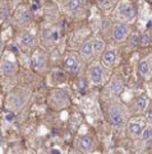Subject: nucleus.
<instances>
[{"mask_svg": "<svg viewBox=\"0 0 152 154\" xmlns=\"http://www.w3.org/2000/svg\"><path fill=\"white\" fill-rule=\"evenodd\" d=\"M111 89L114 93H122L123 89H124V84H123V82L120 79H114L111 82Z\"/></svg>", "mask_w": 152, "mask_h": 154, "instance_id": "nucleus-13", "label": "nucleus"}, {"mask_svg": "<svg viewBox=\"0 0 152 154\" xmlns=\"http://www.w3.org/2000/svg\"><path fill=\"white\" fill-rule=\"evenodd\" d=\"M2 52H3V42L0 41V55H2Z\"/></svg>", "mask_w": 152, "mask_h": 154, "instance_id": "nucleus-23", "label": "nucleus"}, {"mask_svg": "<svg viewBox=\"0 0 152 154\" xmlns=\"http://www.w3.org/2000/svg\"><path fill=\"white\" fill-rule=\"evenodd\" d=\"M147 119L152 120V108H150V109H148V112H147Z\"/></svg>", "mask_w": 152, "mask_h": 154, "instance_id": "nucleus-22", "label": "nucleus"}, {"mask_svg": "<svg viewBox=\"0 0 152 154\" xmlns=\"http://www.w3.org/2000/svg\"><path fill=\"white\" fill-rule=\"evenodd\" d=\"M110 120H111V124L115 126L120 125L123 122V115H122V111L119 107L112 106L110 108Z\"/></svg>", "mask_w": 152, "mask_h": 154, "instance_id": "nucleus-7", "label": "nucleus"}, {"mask_svg": "<svg viewBox=\"0 0 152 154\" xmlns=\"http://www.w3.org/2000/svg\"><path fill=\"white\" fill-rule=\"evenodd\" d=\"M64 65L72 74H77L79 71V63H78L77 57L73 56V55H68V56H65Z\"/></svg>", "mask_w": 152, "mask_h": 154, "instance_id": "nucleus-5", "label": "nucleus"}, {"mask_svg": "<svg viewBox=\"0 0 152 154\" xmlns=\"http://www.w3.org/2000/svg\"><path fill=\"white\" fill-rule=\"evenodd\" d=\"M130 41H132V45L133 46H138L141 43V37L138 35H133L132 38H130Z\"/></svg>", "mask_w": 152, "mask_h": 154, "instance_id": "nucleus-20", "label": "nucleus"}, {"mask_svg": "<svg viewBox=\"0 0 152 154\" xmlns=\"http://www.w3.org/2000/svg\"><path fill=\"white\" fill-rule=\"evenodd\" d=\"M0 143H2V135H0Z\"/></svg>", "mask_w": 152, "mask_h": 154, "instance_id": "nucleus-25", "label": "nucleus"}, {"mask_svg": "<svg viewBox=\"0 0 152 154\" xmlns=\"http://www.w3.org/2000/svg\"><path fill=\"white\" fill-rule=\"evenodd\" d=\"M52 153H54V154H59V150H55V149H54Z\"/></svg>", "mask_w": 152, "mask_h": 154, "instance_id": "nucleus-24", "label": "nucleus"}, {"mask_svg": "<svg viewBox=\"0 0 152 154\" xmlns=\"http://www.w3.org/2000/svg\"><path fill=\"white\" fill-rule=\"evenodd\" d=\"M92 46H93V54H100L104 51L105 42L102 40H95V41H92Z\"/></svg>", "mask_w": 152, "mask_h": 154, "instance_id": "nucleus-14", "label": "nucleus"}, {"mask_svg": "<svg viewBox=\"0 0 152 154\" xmlns=\"http://www.w3.org/2000/svg\"><path fill=\"white\" fill-rule=\"evenodd\" d=\"M146 104H147V102H146V98L144 97H138L137 98V108L138 109H144L146 108Z\"/></svg>", "mask_w": 152, "mask_h": 154, "instance_id": "nucleus-18", "label": "nucleus"}, {"mask_svg": "<svg viewBox=\"0 0 152 154\" xmlns=\"http://www.w3.org/2000/svg\"><path fill=\"white\" fill-rule=\"evenodd\" d=\"M129 131L132 135H139L142 133V129H141V125L137 122H130L129 124Z\"/></svg>", "mask_w": 152, "mask_h": 154, "instance_id": "nucleus-16", "label": "nucleus"}, {"mask_svg": "<svg viewBox=\"0 0 152 154\" xmlns=\"http://www.w3.org/2000/svg\"><path fill=\"white\" fill-rule=\"evenodd\" d=\"M115 60H116V54L112 50H107L104 52V55H102V61H104L105 65H107V66L112 65L115 63Z\"/></svg>", "mask_w": 152, "mask_h": 154, "instance_id": "nucleus-10", "label": "nucleus"}, {"mask_svg": "<svg viewBox=\"0 0 152 154\" xmlns=\"http://www.w3.org/2000/svg\"><path fill=\"white\" fill-rule=\"evenodd\" d=\"M81 55L84 59H88L93 55V46H92V41H87L84 42L82 47H81Z\"/></svg>", "mask_w": 152, "mask_h": 154, "instance_id": "nucleus-9", "label": "nucleus"}, {"mask_svg": "<svg viewBox=\"0 0 152 154\" xmlns=\"http://www.w3.org/2000/svg\"><path fill=\"white\" fill-rule=\"evenodd\" d=\"M72 154H77V153H72Z\"/></svg>", "mask_w": 152, "mask_h": 154, "instance_id": "nucleus-26", "label": "nucleus"}, {"mask_svg": "<svg viewBox=\"0 0 152 154\" xmlns=\"http://www.w3.org/2000/svg\"><path fill=\"white\" fill-rule=\"evenodd\" d=\"M79 146L83 152H91L92 146H93V141H92V137L90 136H82L79 140Z\"/></svg>", "mask_w": 152, "mask_h": 154, "instance_id": "nucleus-8", "label": "nucleus"}, {"mask_svg": "<svg viewBox=\"0 0 152 154\" xmlns=\"http://www.w3.org/2000/svg\"><path fill=\"white\" fill-rule=\"evenodd\" d=\"M148 42H150V36L147 33H143L142 37H141V43L142 45H148Z\"/></svg>", "mask_w": 152, "mask_h": 154, "instance_id": "nucleus-21", "label": "nucleus"}, {"mask_svg": "<svg viewBox=\"0 0 152 154\" xmlns=\"http://www.w3.org/2000/svg\"><path fill=\"white\" fill-rule=\"evenodd\" d=\"M138 71L142 75H147L148 74V63L147 61H141L139 65H138Z\"/></svg>", "mask_w": 152, "mask_h": 154, "instance_id": "nucleus-17", "label": "nucleus"}, {"mask_svg": "<svg viewBox=\"0 0 152 154\" xmlns=\"http://www.w3.org/2000/svg\"><path fill=\"white\" fill-rule=\"evenodd\" d=\"M46 63H47V56L46 54L41 51V50H36L32 55V65H33L35 70L41 71L46 68Z\"/></svg>", "mask_w": 152, "mask_h": 154, "instance_id": "nucleus-2", "label": "nucleus"}, {"mask_svg": "<svg viewBox=\"0 0 152 154\" xmlns=\"http://www.w3.org/2000/svg\"><path fill=\"white\" fill-rule=\"evenodd\" d=\"M17 70V65H15L14 61L9 59H3L0 61V71L3 74H13L14 71Z\"/></svg>", "mask_w": 152, "mask_h": 154, "instance_id": "nucleus-6", "label": "nucleus"}, {"mask_svg": "<svg viewBox=\"0 0 152 154\" xmlns=\"http://www.w3.org/2000/svg\"><path fill=\"white\" fill-rule=\"evenodd\" d=\"M128 32H129V28H128L127 24L118 23V24L114 26V28H112V38L118 42L124 41L125 37L128 36Z\"/></svg>", "mask_w": 152, "mask_h": 154, "instance_id": "nucleus-3", "label": "nucleus"}, {"mask_svg": "<svg viewBox=\"0 0 152 154\" xmlns=\"http://www.w3.org/2000/svg\"><path fill=\"white\" fill-rule=\"evenodd\" d=\"M19 43L23 47H28L33 43V36H32L30 32H24L19 36Z\"/></svg>", "mask_w": 152, "mask_h": 154, "instance_id": "nucleus-11", "label": "nucleus"}, {"mask_svg": "<svg viewBox=\"0 0 152 154\" xmlns=\"http://www.w3.org/2000/svg\"><path fill=\"white\" fill-rule=\"evenodd\" d=\"M118 14L122 19L132 20L135 17V9L129 2H120L118 7Z\"/></svg>", "mask_w": 152, "mask_h": 154, "instance_id": "nucleus-1", "label": "nucleus"}, {"mask_svg": "<svg viewBox=\"0 0 152 154\" xmlns=\"http://www.w3.org/2000/svg\"><path fill=\"white\" fill-rule=\"evenodd\" d=\"M102 68L100 64H93L90 69V78H91V82L95 84H100L102 82Z\"/></svg>", "mask_w": 152, "mask_h": 154, "instance_id": "nucleus-4", "label": "nucleus"}, {"mask_svg": "<svg viewBox=\"0 0 152 154\" xmlns=\"http://www.w3.org/2000/svg\"><path fill=\"white\" fill-rule=\"evenodd\" d=\"M142 137H143L144 140L151 139V137H152V128H147V129H146L143 133H142Z\"/></svg>", "mask_w": 152, "mask_h": 154, "instance_id": "nucleus-19", "label": "nucleus"}, {"mask_svg": "<svg viewBox=\"0 0 152 154\" xmlns=\"http://www.w3.org/2000/svg\"><path fill=\"white\" fill-rule=\"evenodd\" d=\"M15 17L18 20H21L22 23H27L30 20V13L27 12L24 8H19L17 12H15Z\"/></svg>", "mask_w": 152, "mask_h": 154, "instance_id": "nucleus-12", "label": "nucleus"}, {"mask_svg": "<svg viewBox=\"0 0 152 154\" xmlns=\"http://www.w3.org/2000/svg\"><path fill=\"white\" fill-rule=\"evenodd\" d=\"M67 7H68L69 12H77V10L82 7V2H81V0H69Z\"/></svg>", "mask_w": 152, "mask_h": 154, "instance_id": "nucleus-15", "label": "nucleus"}]
</instances>
